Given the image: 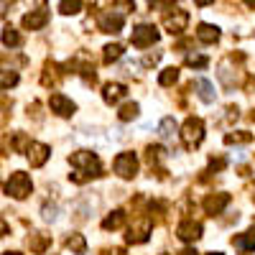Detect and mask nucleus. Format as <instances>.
Instances as JSON below:
<instances>
[{"instance_id":"nucleus-1","label":"nucleus","mask_w":255,"mask_h":255,"mask_svg":"<svg viewBox=\"0 0 255 255\" xmlns=\"http://www.w3.org/2000/svg\"><path fill=\"white\" fill-rule=\"evenodd\" d=\"M69 163L74 166V174H69V179L77 181V184H84L87 179H95V176H100V171H102L100 158H97L92 151H77V153H72Z\"/></svg>"},{"instance_id":"nucleus-19","label":"nucleus","mask_w":255,"mask_h":255,"mask_svg":"<svg viewBox=\"0 0 255 255\" xmlns=\"http://www.w3.org/2000/svg\"><path fill=\"white\" fill-rule=\"evenodd\" d=\"M197 90H199V100L202 102H215V87H212V82L209 79H199L197 82Z\"/></svg>"},{"instance_id":"nucleus-26","label":"nucleus","mask_w":255,"mask_h":255,"mask_svg":"<svg viewBox=\"0 0 255 255\" xmlns=\"http://www.w3.org/2000/svg\"><path fill=\"white\" fill-rule=\"evenodd\" d=\"M123 56V46L120 44H110V46H105V64H113Z\"/></svg>"},{"instance_id":"nucleus-36","label":"nucleus","mask_w":255,"mask_h":255,"mask_svg":"<svg viewBox=\"0 0 255 255\" xmlns=\"http://www.w3.org/2000/svg\"><path fill=\"white\" fill-rule=\"evenodd\" d=\"M3 255H20V253H3Z\"/></svg>"},{"instance_id":"nucleus-4","label":"nucleus","mask_w":255,"mask_h":255,"mask_svg":"<svg viewBox=\"0 0 255 255\" xmlns=\"http://www.w3.org/2000/svg\"><path fill=\"white\" fill-rule=\"evenodd\" d=\"M130 41H133V46H135V49H148V46H153L156 41H158V28H156V26L143 23V26L133 28Z\"/></svg>"},{"instance_id":"nucleus-15","label":"nucleus","mask_w":255,"mask_h":255,"mask_svg":"<svg viewBox=\"0 0 255 255\" xmlns=\"http://www.w3.org/2000/svg\"><path fill=\"white\" fill-rule=\"evenodd\" d=\"M232 245H235L238 250H243V253H253V250H255V225H253L248 232L238 235L235 240H232Z\"/></svg>"},{"instance_id":"nucleus-17","label":"nucleus","mask_w":255,"mask_h":255,"mask_svg":"<svg viewBox=\"0 0 255 255\" xmlns=\"http://www.w3.org/2000/svg\"><path fill=\"white\" fill-rule=\"evenodd\" d=\"M197 38L202 44H215V41H220V28L212 26V23H202L197 28Z\"/></svg>"},{"instance_id":"nucleus-11","label":"nucleus","mask_w":255,"mask_h":255,"mask_svg":"<svg viewBox=\"0 0 255 255\" xmlns=\"http://www.w3.org/2000/svg\"><path fill=\"white\" fill-rule=\"evenodd\" d=\"M176 235H179V240H184V243H194V240L202 238V225L194 222V220H184V222L176 227Z\"/></svg>"},{"instance_id":"nucleus-32","label":"nucleus","mask_w":255,"mask_h":255,"mask_svg":"<svg viewBox=\"0 0 255 255\" xmlns=\"http://www.w3.org/2000/svg\"><path fill=\"white\" fill-rule=\"evenodd\" d=\"M105 255H125V250L123 248H108V250H105Z\"/></svg>"},{"instance_id":"nucleus-27","label":"nucleus","mask_w":255,"mask_h":255,"mask_svg":"<svg viewBox=\"0 0 255 255\" xmlns=\"http://www.w3.org/2000/svg\"><path fill=\"white\" fill-rule=\"evenodd\" d=\"M250 140H253V135L245 133V130H240V133H227V135H225V143H227V145H232V143H250Z\"/></svg>"},{"instance_id":"nucleus-24","label":"nucleus","mask_w":255,"mask_h":255,"mask_svg":"<svg viewBox=\"0 0 255 255\" xmlns=\"http://www.w3.org/2000/svg\"><path fill=\"white\" fill-rule=\"evenodd\" d=\"M67 248L74 250V253H84V250H87V240H84V235H77V232H74V235L67 238Z\"/></svg>"},{"instance_id":"nucleus-28","label":"nucleus","mask_w":255,"mask_h":255,"mask_svg":"<svg viewBox=\"0 0 255 255\" xmlns=\"http://www.w3.org/2000/svg\"><path fill=\"white\" fill-rule=\"evenodd\" d=\"M186 64H189V67H197V69H204L209 64V59L202 56V54H191V56H186Z\"/></svg>"},{"instance_id":"nucleus-34","label":"nucleus","mask_w":255,"mask_h":255,"mask_svg":"<svg viewBox=\"0 0 255 255\" xmlns=\"http://www.w3.org/2000/svg\"><path fill=\"white\" fill-rule=\"evenodd\" d=\"M179 255H199V253H197V250H194V248H186V250H181V253H179Z\"/></svg>"},{"instance_id":"nucleus-25","label":"nucleus","mask_w":255,"mask_h":255,"mask_svg":"<svg viewBox=\"0 0 255 255\" xmlns=\"http://www.w3.org/2000/svg\"><path fill=\"white\" fill-rule=\"evenodd\" d=\"M15 84H18V72H13V69H3V72H0V87H3V90L15 87Z\"/></svg>"},{"instance_id":"nucleus-21","label":"nucleus","mask_w":255,"mask_h":255,"mask_svg":"<svg viewBox=\"0 0 255 255\" xmlns=\"http://www.w3.org/2000/svg\"><path fill=\"white\" fill-rule=\"evenodd\" d=\"M3 44H5L8 49H18V46H20V36H18V31H15L13 26H5V28H3Z\"/></svg>"},{"instance_id":"nucleus-35","label":"nucleus","mask_w":255,"mask_h":255,"mask_svg":"<svg viewBox=\"0 0 255 255\" xmlns=\"http://www.w3.org/2000/svg\"><path fill=\"white\" fill-rule=\"evenodd\" d=\"M204 255H222V253H204Z\"/></svg>"},{"instance_id":"nucleus-5","label":"nucleus","mask_w":255,"mask_h":255,"mask_svg":"<svg viewBox=\"0 0 255 255\" xmlns=\"http://www.w3.org/2000/svg\"><path fill=\"white\" fill-rule=\"evenodd\" d=\"M115 174L120 179H133L138 174V158H135V153H130V151L120 153L115 158Z\"/></svg>"},{"instance_id":"nucleus-16","label":"nucleus","mask_w":255,"mask_h":255,"mask_svg":"<svg viewBox=\"0 0 255 255\" xmlns=\"http://www.w3.org/2000/svg\"><path fill=\"white\" fill-rule=\"evenodd\" d=\"M49 245H51V235H46V232H33V235L28 238V248H31V253H36V255H41Z\"/></svg>"},{"instance_id":"nucleus-13","label":"nucleus","mask_w":255,"mask_h":255,"mask_svg":"<svg viewBox=\"0 0 255 255\" xmlns=\"http://www.w3.org/2000/svg\"><path fill=\"white\" fill-rule=\"evenodd\" d=\"M227 204H230V194H209L204 199V212L207 215H220Z\"/></svg>"},{"instance_id":"nucleus-8","label":"nucleus","mask_w":255,"mask_h":255,"mask_svg":"<svg viewBox=\"0 0 255 255\" xmlns=\"http://www.w3.org/2000/svg\"><path fill=\"white\" fill-rule=\"evenodd\" d=\"M26 153H28V163H31L33 168H38V166H44V163L49 161L51 148H49L46 143H36V140H31L28 148H26Z\"/></svg>"},{"instance_id":"nucleus-2","label":"nucleus","mask_w":255,"mask_h":255,"mask_svg":"<svg viewBox=\"0 0 255 255\" xmlns=\"http://www.w3.org/2000/svg\"><path fill=\"white\" fill-rule=\"evenodd\" d=\"M181 140H184V145L189 148V151H191V148H197L204 140V123L199 118H189L181 125Z\"/></svg>"},{"instance_id":"nucleus-37","label":"nucleus","mask_w":255,"mask_h":255,"mask_svg":"<svg viewBox=\"0 0 255 255\" xmlns=\"http://www.w3.org/2000/svg\"><path fill=\"white\" fill-rule=\"evenodd\" d=\"M248 5H250V8H255V3H248Z\"/></svg>"},{"instance_id":"nucleus-12","label":"nucleus","mask_w":255,"mask_h":255,"mask_svg":"<svg viewBox=\"0 0 255 255\" xmlns=\"http://www.w3.org/2000/svg\"><path fill=\"white\" fill-rule=\"evenodd\" d=\"M49 23V10H31V13H26L23 15V28H28V31H38V28H44Z\"/></svg>"},{"instance_id":"nucleus-30","label":"nucleus","mask_w":255,"mask_h":255,"mask_svg":"<svg viewBox=\"0 0 255 255\" xmlns=\"http://www.w3.org/2000/svg\"><path fill=\"white\" fill-rule=\"evenodd\" d=\"M44 220H56V207H44Z\"/></svg>"},{"instance_id":"nucleus-23","label":"nucleus","mask_w":255,"mask_h":255,"mask_svg":"<svg viewBox=\"0 0 255 255\" xmlns=\"http://www.w3.org/2000/svg\"><path fill=\"white\" fill-rule=\"evenodd\" d=\"M138 102H128V105H123L120 108V113H118V118L123 120V123H128V120H133V118H138Z\"/></svg>"},{"instance_id":"nucleus-18","label":"nucleus","mask_w":255,"mask_h":255,"mask_svg":"<svg viewBox=\"0 0 255 255\" xmlns=\"http://www.w3.org/2000/svg\"><path fill=\"white\" fill-rule=\"evenodd\" d=\"M176 130H179V128H176V120H174V118H163L161 125H158V135H161L163 140H171V138L176 135Z\"/></svg>"},{"instance_id":"nucleus-7","label":"nucleus","mask_w":255,"mask_h":255,"mask_svg":"<svg viewBox=\"0 0 255 255\" xmlns=\"http://www.w3.org/2000/svg\"><path fill=\"white\" fill-rule=\"evenodd\" d=\"M49 108H51V113H56L59 118H69V115H74L77 105H74L69 97H64L61 92H54V95L49 97Z\"/></svg>"},{"instance_id":"nucleus-6","label":"nucleus","mask_w":255,"mask_h":255,"mask_svg":"<svg viewBox=\"0 0 255 255\" xmlns=\"http://www.w3.org/2000/svg\"><path fill=\"white\" fill-rule=\"evenodd\" d=\"M148 235H151V220H148V217H138V220L130 225V230H128L125 240L133 243V245H140V243L148 240Z\"/></svg>"},{"instance_id":"nucleus-33","label":"nucleus","mask_w":255,"mask_h":255,"mask_svg":"<svg viewBox=\"0 0 255 255\" xmlns=\"http://www.w3.org/2000/svg\"><path fill=\"white\" fill-rule=\"evenodd\" d=\"M3 235H8V225L0 220V238H3Z\"/></svg>"},{"instance_id":"nucleus-31","label":"nucleus","mask_w":255,"mask_h":255,"mask_svg":"<svg viewBox=\"0 0 255 255\" xmlns=\"http://www.w3.org/2000/svg\"><path fill=\"white\" fill-rule=\"evenodd\" d=\"M158 59H161V54H153V56H145V59H143V64H145V67H153V64H156Z\"/></svg>"},{"instance_id":"nucleus-9","label":"nucleus","mask_w":255,"mask_h":255,"mask_svg":"<svg viewBox=\"0 0 255 255\" xmlns=\"http://www.w3.org/2000/svg\"><path fill=\"white\" fill-rule=\"evenodd\" d=\"M123 23H125L123 13H113V10L102 13L100 20H97V26H100L102 33H120V31H123Z\"/></svg>"},{"instance_id":"nucleus-20","label":"nucleus","mask_w":255,"mask_h":255,"mask_svg":"<svg viewBox=\"0 0 255 255\" xmlns=\"http://www.w3.org/2000/svg\"><path fill=\"white\" fill-rule=\"evenodd\" d=\"M123 222H125V212L123 209H115V212H110V215L102 220V227L105 230H118Z\"/></svg>"},{"instance_id":"nucleus-14","label":"nucleus","mask_w":255,"mask_h":255,"mask_svg":"<svg viewBox=\"0 0 255 255\" xmlns=\"http://www.w3.org/2000/svg\"><path fill=\"white\" fill-rule=\"evenodd\" d=\"M125 92H128V90H125V84H118V82L113 84V82H110V84H105V87H102V100L108 102V105H113V102L123 100Z\"/></svg>"},{"instance_id":"nucleus-3","label":"nucleus","mask_w":255,"mask_h":255,"mask_svg":"<svg viewBox=\"0 0 255 255\" xmlns=\"http://www.w3.org/2000/svg\"><path fill=\"white\" fill-rule=\"evenodd\" d=\"M31 189H33L31 176H28V174H23V171L10 174V179H8V184H5V191H8V194H10L13 199H26V197L31 194Z\"/></svg>"},{"instance_id":"nucleus-29","label":"nucleus","mask_w":255,"mask_h":255,"mask_svg":"<svg viewBox=\"0 0 255 255\" xmlns=\"http://www.w3.org/2000/svg\"><path fill=\"white\" fill-rule=\"evenodd\" d=\"M59 8H61L64 15H74V13H79L82 3H79V0H74V3H59Z\"/></svg>"},{"instance_id":"nucleus-10","label":"nucleus","mask_w":255,"mask_h":255,"mask_svg":"<svg viewBox=\"0 0 255 255\" xmlns=\"http://www.w3.org/2000/svg\"><path fill=\"white\" fill-rule=\"evenodd\" d=\"M186 23H189V13L181 10V8H174V13H168L163 18V26H166L168 33H181L186 28Z\"/></svg>"},{"instance_id":"nucleus-22","label":"nucleus","mask_w":255,"mask_h":255,"mask_svg":"<svg viewBox=\"0 0 255 255\" xmlns=\"http://www.w3.org/2000/svg\"><path fill=\"white\" fill-rule=\"evenodd\" d=\"M176 79H179V69L176 67H168V69H163L158 74V84H161V87H171Z\"/></svg>"}]
</instances>
